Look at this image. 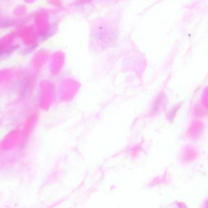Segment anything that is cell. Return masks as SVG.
Returning a JSON list of instances; mask_svg holds the SVG:
<instances>
[{"mask_svg": "<svg viewBox=\"0 0 208 208\" xmlns=\"http://www.w3.org/2000/svg\"><path fill=\"white\" fill-rule=\"evenodd\" d=\"M79 1L82 2H90V1H92V0H79Z\"/></svg>", "mask_w": 208, "mask_h": 208, "instance_id": "obj_1", "label": "cell"}, {"mask_svg": "<svg viewBox=\"0 0 208 208\" xmlns=\"http://www.w3.org/2000/svg\"><path fill=\"white\" fill-rule=\"evenodd\" d=\"M2 52H0V56H1V55H2Z\"/></svg>", "mask_w": 208, "mask_h": 208, "instance_id": "obj_2", "label": "cell"}]
</instances>
